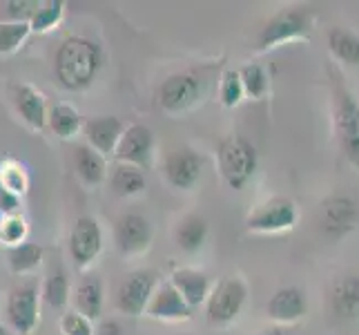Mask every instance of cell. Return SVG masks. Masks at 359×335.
<instances>
[{
    "instance_id": "6da1fadb",
    "label": "cell",
    "mask_w": 359,
    "mask_h": 335,
    "mask_svg": "<svg viewBox=\"0 0 359 335\" xmlns=\"http://www.w3.org/2000/svg\"><path fill=\"white\" fill-rule=\"evenodd\" d=\"M103 67V49L88 36H69L54 56V74L60 88L83 92L96 81Z\"/></svg>"
},
{
    "instance_id": "7a4b0ae2",
    "label": "cell",
    "mask_w": 359,
    "mask_h": 335,
    "mask_svg": "<svg viewBox=\"0 0 359 335\" xmlns=\"http://www.w3.org/2000/svg\"><path fill=\"white\" fill-rule=\"evenodd\" d=\"M313 29V9L311 7H288L270 16L255 36V49L259 54L272 52L292 41L306 39Z\"/></svg>"
},
{
    "instance_id": "3957f363",
    "label": "cell",
    "mask_w": 359,
    "mask_h": 335,
    "mask_svg": "<svg viewBox=\"0 0 359 335\" xmlns=\"http://www.w3.org/2000/svg\"><path fill=\"white\" fill-rule=\"evenodd\" d=\"M259 166L257 147L241 134H230L217 145V168L228 188L243 190Z\"/></svg>"
},
{
    "instance_id": "277c9868",
    "label": "cell",
    "mask_w": 359,
    "mask_h": 335,
    "mask_svg": "<svg viewBox=\"0 0 359 335\" xmlns=\"http://www.w3.org/2000/svg\"><path fill=\"white\" fill-rule=\"evenodd\" d=\"M332 126L341 155L359 170V103L341 81L332 85Z\"/></svg>"
},
{
    "instance_id": "5b68a950",
    "label": "cell",
    "mask_w": 359,
    "mask_h": 335,
    "mask_svg": "<svg viewBox=\"0 0 359 335\" xmlns=\"http://www.w3.org/2000/svg\"><path fill=\"white\" fill-rule=\"evenodd\" d=\"M248 300V284L239 275L219 280L205 302V320L210 327H230L243 311Z\"/></svg>"
},
{
    "instance_id": "8992f818",
    "label": "cell",
    "mask_w": 359,
    "mask_h": 335,
    "mask_svg": "<svg viewBox=\"0 0 359 335\" xmlns=\"http://www.w3.org/2000/svg\"><path fill=\"white\" fill-rule=\"evenodd\" d=\"M297 206L288 197H270L264 204H259L250 215L245 217V230L259 235H277L286 232L297 226Z\"/></svg>"
},
{
    "instance_id": "52a82bcc",
    "label": "cell",
    "mask_w": 359,
    "mask_h": 335,
    "mask_svg": "<svg viewBox=\"0 0 359 335\" xmlns=\"http://www.w3.org/2000/svg\"><path fill=\"white\" fill-rule=\"evenodd\" d=\"M201 90H203V83L199 74L177 72L161 83L158 94H156L158 107L170 117H179L199 101Z\"/></svg>"
},
{
    "instance_id": "ba28073f",
    "label": "cell",
    "mask_w": 359,
    "mask_h": 335,
    "mask_svg": "<svg viewBox=\"0 0 359 335\" xmlns=\"http://www.w3.org/2000/svg\"><path fill=\"white\" fill-rule=\"evenodd\" d=\"M7 320L18 335H32L41 322V293L34 282L14 287L7 297Z\"/></svg>"
},
{
    "instance_id": "9c48e42d",
    "label": "cell",
    "mask_w": 359,
    "mask_h": 335,
    "mask_svg": "<svg viewBox=\"0 0 359 335\" xmlns=\"http://www.w3.org/2000/svg\"><path fill=\"white\" fill-rule=\"evenodd\" d=\"M158 287L156 272L150 268H141V270H132L130 275L123 280L116 293V308L121 313L139 317L147 311L150 306L152 295Z\"/></svg>"
},
{
    "instance_id": "30bf717a",
    "label": "cell",
    "mask_w": 359,
    "mask_h": 335,
    "mask_svg": "<svg viewBox=\"0 0 359 335\" xmlns=\"http://www.w3.org/2000/svg\"><path fill=\"white\" fill-rule=\"evenodd\" d=\"M359 223V204L351 195H330L321 202L319 226L330 239L346 237Z\"/></svg>"
},
{
    "instance_id": "8fae6325",
    "label": "cell",
    "mask_w": 359,
    "mask_h": 335,
    "mask_svg": "<svg viewBox=\"0 0 359 335\" xmlns=\"http://www.w3.org/2000/svg\"><path fill=\"white\" fill-rule=\"evenodd\" d=\"M154 159V134L145 123H132L126 128L116 145L114 161L116 164L134 166L139 170L152 168Z\"/></svg>"
},
{
    "instance_id": "7c38bea8",
    "label": "cell",
    "mask_w": 359,
    "mask_h": 335,
    "mask_svg": "<svg viewBox=\"0 0 359 335\" xmlns=\"http://www.w3.org/2000/svg\"><path fill=\"white\" fill-rule=\"evenodd\" d=\"M103 251V230L94 217H79L69 232V255L81 270H88Z\"/></svg>"
},
{
    "instance_id": "4fadbf2b",
    "label": "cell",
    "mask_w": 359,
    "mask_h": 335,
    "mask_svg": "<svg viewBox=\"0 0 359 335\" xmlns=\"http://www.w3.org/2000/svg\"><path fill=\"white\" fill-rule=\"evenodd\" d=\"M114 244L121 255H141L152 246V223L139 213H126L114 221Z\"/></svg>"
},
{
    "instance_id": "5bb4252c",
    "label": "cell",
    "mask_w": 359,
    "mask_h": 335,
    "mask_svg": "<svg viewBox=\"0 0 359 335\" xmlns=\"http://www.w3.org/2000/svg\"><path fill=\"white\" fill-rule=\"evenodd\" d=\"M201 172H203V161L188 145L172 150L163 161L165 181L177 190H192L199 183Z\"/></svg>"
},
{
    "instance_id": "9a60e30c",
    "label": "cell",
    "mask_w": 359,
    "mask_h": 335,
    "mask_svg": "<svg viewBox=\"0 0 359 335\" xmlns=\"http://www.w3.org/2000/svg\"><path fill=\"white\" fill-rule=\"evenodd\" d=\"M308 313V297L299 287H281L266 304V315L275 324H297Z\"/></svg>"
},
{
    "instance_id": "2e32d148",
    "label": "cell",
    "mask_w": 359,
    "mask_h": 335,
    "mask_svg": "<svg viewBox=\"0 0 359 335\" xmlns=\"http://www.w3.org/2000/svg\"><path fill=\"white\" fill-rule=\"evenodd\" d=\"M145 315L158 322H183L192 317V306L183 300V295L175 289V284L168 280L156 287Z\"/></svg>"
},
{
    "instance_id": "e0dca14e",
    "label": "cell",
    "mask_w": 359,
    "mask_h": 335,
    "mask_svg": "<svg viewBox=\"0 0 359 335\" xmlns=\"http://www.w3.org/2000/svg\"><path fill=\"white\" fill-rule=\"evenodd\" d=\"M126 128L128 126L118 117L103 114V117H94L85 121L83 134H85V139H88V145L107 159V157H114L116 145L121 141L123 132H126Z\"/></svg>"
},
{
    "instance_id": "ac0fdd59",
    "label": "cell",
    "mask_w": 359,
    "mask_h": 335,
    "mask_svg": "<svg viewBox=\"0 0 359 335\" xmlns=\"http://www.w3.org/2000/svg\"><path fill=\"white\" fill-rule=\"evenodd\" d=\"M11 101L29 130H43L47 126L49 110L45 103L43 92H39L29 83H14L11 85Z\"/></svg>"
},
{
    "instance_id": "d6986e66",
    "label": "cell",
    "mask_w": 359,
    "mask_h": 335,
    "mask_svg": "<svg viewBox=\"0 0 359 335\" xmlns=\"http://www.w3.org/2000/svg\"><path fill=\"white\" fill-rule=\"evenodd\" d=\"M170 282L175 284V289L183 295V300L192 308L201 306L208 302L210 293H212V282H210L208 272L199 268H177L172 270Z\"/></svg>"
},
{
    "instance_id": "ffe728a7",
    "label": "cell",
    "mask_w": 359,
    "mask_h": 335,
    "mask_svg": "<svg viewBox=\"0 0 359 335\" xmlns=\"http://www.w3.org/2000/svg\"><path fill=\"white\" fill-rule=\"evenodd\" d=\"M74 302H76V313H81L83 317H88L90 322L101 320L105 289L98 272H85L81 277L76 291H74Z\"/></svg>"
},
{
    "instance_id": "44dd1931",
    "label": "cell",
    "mask_w": 359,
    "mask_h": 335,
    "mask_svg": "<svg viewBox=\"0 0 359 335\" xmlns=\"http://www.w3.org/2000/svg\"><path fill=\"white\" fill-rule=\"evenodd\" d=\"M328 306L339 320L359 317V275H344L332 284Z\"/></svg>"
},
{
    "instance_id": "7402d4cb",
    "label": "cell",
    "mask_w": 359,
    "mask_h": 335,
    "mask_svg": "<svg viewBox=\"0 0 359 335\" xmlns=\"http://www.w3.org/2000/svg\"><path fill=\"white\" fill-rule=\"evenodd\" d=\"M74 170L85 185H101L107 179V159L96 152L88 143L76 145L74 150Z\"/></svg>"
},
{
    "instance_id": "603a6c76",
    "label": "cell",
    "mask_w": 359,
    "mask_h": 335,
    "mask_svg": "<svg viewBox=\"0 0 359 335\" xmlns=\"http://www.w3.org/2000/svg\"><path fill=\"white\" fill-rule=\"evenodd\" d=\"M205 239H208V221H205V217L190 213V215H185L179 221V226L175 230V242H177V246L181 248L183 253L201 251Z\"/></svg>"
},
{
    "instance_id": "cb8c5ba5",
    "label": "cell",
    "mask_w": 359,
    "mask_h": 335,
    "mask_svg": "<svg viewBox=\"0 0 359 335\" xmlns=\"http://www.w3.org/2000/svg\"><path fill=\"white\" fill-rule=\"evenodd\" d=\"M326 45L332 58L344 65H359V36L346 27H330L326 34Z\"/></svg>"
},
{
    "instance_id": "d4e9b609",
    "label": "cell",
    "mask_w": 359,
    "mask_h": 335,
    "mask_svg": "<svg viewBox=\"0 0 359 335\" xmlns=\"http://www.w3.org/2000/svg\"><path fill=\"white\" fill-rule=\"evenodd\" d=\"M47 126L58 136V139H72V136H76L83 130L85 121H83V117L79 114V110L74 105L56 103L52 110H49Z\"/></svg>"
},
{
    "instance_id": "484cf974",
    "label": "cell",
    "mask_w": 359,
    "mask_h": 335,
    "mask_svg": "<svg viewBox=\"0 0 359 335\" xmlns=\"http://www.w3.org/2000/svg\"><path fill=\"white\" fill-rule=\"evenodd\" d=\"M109 185H112L114 195L118 197L141 195L145 190V172L134 166L116 164L112 168V175H109Z\"/></svg>"
},
{
    "instance_id": "4316f807",
    "label": "cell",
    "mask_w": 359,
    "mask_h": 335,
    "mask_svg": "<svg viewBox=\"0 0 359 335\" xmlns=\"http://www.w3.org/2000/svg\"><path fill=\"white\" fill-rule=\"evenodd\" d=\"M7 262H9V270L14 272V275H27V272H34L41 266L43 248L36 242H25L20 246L9 248Z\"/></svg>"
},
{
    "instance_id": "83f0119b",
    "label": "cell",
    "mask_w": 359,
    "mask_h": 335,
    "mask_svg": "<svg viewBox=\"0 0 359 335\" xmlns=\"http://www.w3.org/2000/svg\"><path fill=\"white\" fill-rule=\"evenodd\" d=\"M0 185L9 192L18 195L20 199L29 190V172L18 159H3L0 161Z\"/></svg>"
},
{
    "instance_id": "f1b7e54d",
    "label": "cell",
    "mask_w": 359,
    "mask_h": 335,
    "mask_svg": "<svg viewBox=\"0 0 359 335\" xmlns=\"http://www.w3.org/2000/svg\"><path fill=\"white\" fill-rule=\"evenodd\" d=\"M239 77H241V83H243L245 96L255 98V101H262V98L268 96V92H270V79H268V72H266L264 65L245 63L239 70Z\"/></svg>"
},
{
    "instance_id": "f546056e",
    "label": "cell",
    "mask_w": 359,
    "mask_h": 335,
    "mask_svg": "<svg viewBox=\"0 0 359 335\" xmlns=\"http://www.w3.org/2000/svg\"><path fill=\"white\" fill-rule=\"evenodd\" d=\"M69 280L65 275V270H56L52 272L45 282H43V289H41V297L43 302L49 308H65V304L69 302Z\"/></svg>"
},
{
    "instance_id": "4dcf8cb0",
    "label": "cell",
    "mask_w": 359,
    "mask_h": 335,
    "mask_svg": "<svg viewBox=\"0 0 359 335\" xmlns=\"http://www.w3.org/2000/svg\"><path fill=\"white\" fill-rule=\"evenodd\" d=\"M32 27L29 22H11V20H0V54H14L20 45L29 39Z\"/></svg>"
},
{
    "instance_id": "1f68e13d",
    "label": "cell",
    "mask_w": 359,
    "mask_h": 335,
    "mask_svg": "<svg viewBox=\"0 0 359 335\" xmlns=\"http://www.w3.org/2000/svg\"><path fill=\"white\" fill-rule=\"evenodd\" d=\"M65 16V3L63 0H43V5L29 22V27L34 34H47L49 29H54L56 25L63 20Z\"/></svg>"
},
{
    "instance_id": "d6a6232c",
    "label": "cell",
    "mask_w": 359,
    "mask_h": 335,
    "mask_svg": "<svg viewBox=\"0 0 359 335\" xmlns=\"http://www.w3.org/2000/svg\"><path fill=\"white\" fill-rule=\"evenodd\" d=\"M27 232H29L27 219H25L20 213L0 217V244H5L9 248L20 246L27 242Z\"/></svg>"
},
{
    "instance_id": "836d02e7",
    "label": "cell",
    "mask_w": 359,
    "mask_h": 335,
    "mask_svg": "<svg viewBox=\"0 0 359 335\" xmlns=\"http://www.w3.org/2000/svg\"><path fill=\"white\" fill-rule=\"evenodd\" d=\"M243 83L239 77V70H226L224 77H221V85H219V101L224 107L232 110L237 107L243 101Z\"/></svg>"
},
{
    "instance_id": "e575fe53",
    "label": "cell",
    "mask_w": 359,
    "mask_h": 335,
    "mask_svg": "<svg viewBox=\"0 0 359 335\" xmlns=\"http://www.w3.org/2000/svg\"><path fill=\"white\" fill-rule=\"evenodd\" d=\"M43 0H9L7 7V20L11 22H32V18L39 14Z\"/></svg>"
},
{
    "instance_id": "d590c367",
    "label": "cell",
    "mask_w": 359,
    "mask_h": 335,
    "mask_svg": "<svg viewBox=\"0 0 359 335\" xmlns=\"http://www.w3.org/2000/svg\"><path fill=\"white\" fill-rule=\"evenodd\" d=\"M60 333L63 335H94V324L81 313L72 311L60 317Z\"/></svg>"
},
{
    "instance_id": "8d00e7d4",
    "label": "cell",
    "mask_w": 359,
    "mask_h": 335,
    "mask_svg": "<svg viewBox=\"0 0 359 335\" xmlns=\"http://www.w3.org/2000/svg\"><path fill=\"white\" fill-rule=\"evenodd\" d=\"M18 210H20V197L0 185V217L18 215Z\"/></svg>"
},
{
    "instance_id": "74e56055",
    "label": "cell",
    "mask_w": 359,
    "mask_h": 335,
    "mask_svg": "<svg viewBox=\"0 0 359 335\" xmlns=\"http://www.w3.org/2000/svg\"><path fill=\"white\" fill-rule=\"evenodd\" d=\"M94 335H123V327L116 320H101L94 327Z\"/></svg>"
},
{
    "instance_id": "f35d334b",
    "label": "cell",
    "mask_w": 359,
    "mask_h": 335,
    "mask_svg": "<svg viewBox=\"0 0 359 335\" xmlns=\"http://www.w3.org/2000/svg\"><path fill=\"white\" fill-rule=\"evenodd\" d=\"M259 335H288L283 329H279V327H270V329H266V331H262Z\"/></svg>"
},
{
    "instance_id": "ab89813d",
    "label": "cell",
    "mask_w": 359,
    "mask_h": 335,
    "mask_svg": "<svg viewBox=\"0 0 359 335\" xmlns=\"http://www.w3.org/2000/svg\"><path fill=\"white\" fill-rule=\"evenodd\" d=\"M0 335H11V333L7 331V327H3V324H0Z\"/></svg>"
},
{
    "instance_id": "60d3db41",
    "label": "cell",
    "mask_w": 359,
    "mask_h": 335,
    "mask_svg": "<svg viewBox=\"0 0 359 335\" xmlns=\"http://www.w3.org/2000/svg\"><path fill=\"white\" fill-rule=\"evenodd\" d=\"M181 335H188V333H181Z\"/></svg>"
}]
</instances>
